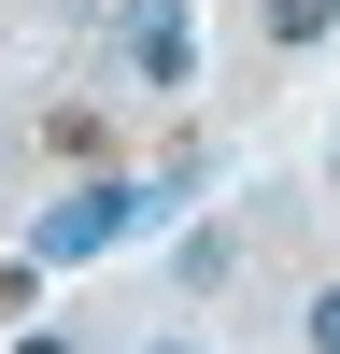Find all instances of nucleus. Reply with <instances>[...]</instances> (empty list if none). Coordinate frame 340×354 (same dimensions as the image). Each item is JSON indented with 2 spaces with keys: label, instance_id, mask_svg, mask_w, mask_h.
Returning a JSON list of instances; mask_svg holds the SVG:
<instances>
[{
  "label": "nucleus",
  "instance_id": "obj_1",
  "mask_svg": "<svg viewBox=\"0 0 340 354\" xmlns=\"http://www.w3.org/2000/svg\"><path fill=\"white\" fill-rule=\"evenodd\" d=\"M142 213H170V185H85V198H43L28 255H43V270H71V255H113Z\"/></svg>",
  "mask_w": 340,
  "mask_h": 354
},
{
  "label": "nucleus",
  "instance_id": "obj_2",
  "mask_svg": "<svg viewBox=\"0 0 340 354\" xmlns=\"http://www.w3.org/2000/svg\"><path fill=\"white\" fill-rule=\"evenodd\" d=\"M128 71H142V85H198V28H185V0H128Z\"/></svg>",
  "mask_w": 340,
  "mask_h": 354
},
{
  "label": "nucleus",
  "instance_id": "obj_3",
  "mask_svg": "<svg viewBox=\"0 0 340 354\" xmlns=\"http://www.w3.org/2000/svg\"><path fill=\"white\" fill-rule=\"evenodd\" d=\"M340 28V0H270V43H326Z\"/></svg>",
  "mask_w": 340,
  "mask_h": 354
},
{
  "label": "nucleus",
  "instance_id": "obj_4",
  "mask_svg": "<svg viewBox=\"0 0 340 354\" xmlns=\"http://www.w3.org/2000/svg\"><path fill=\"white\" fill-rule=\"evenodd\" d=\"M312 354H340V283H326V298H312Z\"/></svg>",
  "mask_w": 340,
  "mask_h": 354
},
{
  "label": "nucleus",
  "instance_id": "obj_5",
  "mask_svg": "<svg viewBox=\"0 0 340 354\" xmlns=\"http://www.w3.org/2000/svg\"><path fill=\"white\" fill-rule=\"evenodd\" d=\"M15 354H71V340H15Z\"/></svg>",
  "mask_w": 340,
  "mask_h": 354
},
{
  "label": "nucleus",
  "instance_id": "obj_6",
  "mask_svg": "<svg viewBox=\"0 0 340 354\" xmlns=\"http://www.w3.org/2000/svg\"><path fill=\"white\" fill-rule=\"evenodd\" d=\"M156 354H185V340H156Z\"/></svg>",
  "mask_w": 340,
  "mask_h": 354
}]
</instances>
